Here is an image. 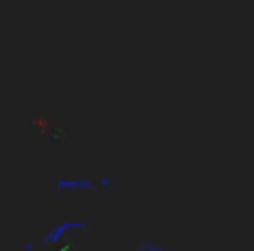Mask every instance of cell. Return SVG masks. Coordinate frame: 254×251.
<instances>
[{
	"mask_svg": "<svg viewBox=\"0 0 254 251\" xmlns=\"http://www.w3.org/2000/svg\"><path fill=\"white\" fill-rule=\"evenodd\" d=\"M86 232H89V222H84V219H64V222L50 227L35 247H50L52 249V247H60L62 242L74 239L77 234H86Z\"/></svg>",
	"mask_w": 254,
	"mask_h": 251,
	"instance_id": "6da1fadb",
	"label": "cell"
},
{
	"mask_svg": "<svg viewBox=\"0 0 254 251\" xmlns=\"http://www.w3.org/2000/svg\"><path fill=\"white\" fill-rule=\"evenodd\" d=\"M55 190L60 195H91V192H96V180H91V177H60L55 182Z\"/></svg>",
	"mask_w": 254,
	"mask_h": 251,
	"instance_id": "7a4b0ae2",
	"label": "cell"
},
{
	"mask_svg": "<svg viewBox=\"0 0 254 251\" xmlns=\"http://www.w3.org/2000/svg\"><path fill=\"white\" fill-rule=\"evenodd\" d=\"M116 182H114V177L111 175H104V177H99L96 180V192H111V187H114Z\"/></svg>",
	"mask_w": 254,
	"mask_h": 251,
	"instance_id": "3957f363",
	"label": "cell"
},
{
	"mask_svg": "<svg viewBox=\"0 0 254 251\" xmlns=\"http://www.w3.org/2000/svg\"><path fill=\"white\" fill-rule=\"evenodd\" d=\"M138 251H166V249H161V247H153V244H148V247H143V249H138Z\"/></svg>",
	"mask_w": 254,
	"mask_h": 251,
	"instance_id": "277c9868",
	"label": "cell"
}]
</instances>
